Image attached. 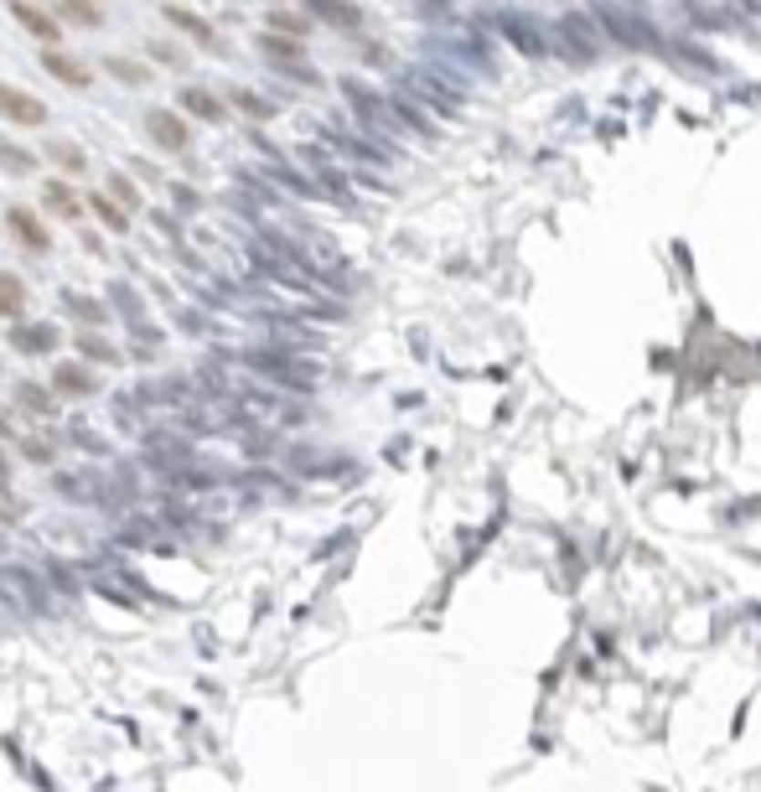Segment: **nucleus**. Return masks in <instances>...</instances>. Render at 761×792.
<instances>
[{
  "mask_svg": "<svg viewBox=\"0 0 761 792\" xmlns=\"http://www.w3.org/2000/svg\"><path fill=\"white\" fill-rule=\"evenodd\" d=\"M596 16H601V26L617 36V42H627V47H658V32H652L637 11L617 5V0H596Z\"/></svg>",
  "mask_w": 761,
  "mask_h": 792,
  "instance_id": "1",
  "label": "nucleus"
},
{
  "mask_svg": "<svg viewBox=\"0 0 761 792\" xmlns=\"http://www.w3.org/2000/svg\"><path fill=\"white\" fill-rule=\"evenodd\" d=\"M559 52L570 57V63H596V32H590V21L586 16H559Z\"/></svg>",
  "mask_w": 761,
  "mask_h": 792,
  "instance_id": "2",
  "label": "nucleus"
},
{
  "mask_svg": "<svg viewBox=\"0 0 761 792\" xmlns=\"http://www.w3.org/2000/svg\"><path fill=\"white\" fill-rule=\"evenodd\" d=\"M683 5L704 26H745V16H751V0H683Z\"/></svg>",
  "mask_w": 761,
  "mask_h": 792,
  "instance_id": "3",
  "label": "nucleus"
},
{
  "mask_svg": "<svg viewBox=\"0 0 761 792\" xmlns=\"http://www.w3.org/2000/svg\"><path fill=\"white\" fill-rule=\"evenodd\" d=\"M0 114L16 120V125H42V120H47V104L32 99V94H21V89H5V83H0Z\"/></svg>",
  "mask_w": 761,
  "mask_h": 792,
  "instance_id": "4",
  "label": "nucleus"
},
{
  "mask_svg": "<svg viewBox=\"0 0 761 792\" xmlns=\"http://www.w3.org/2000/svg\"><path fill=\"white\" fill-rule=\"evenodd\" d=\"M145 130H151V141H156L161 151H182V145H187V125H182L176 114H166V109L145 114Z\"/></svg>",
  "mask_w": 761,
  "mask_h": 792,
  "instance_id": "5",
  "label": "nucleus"
},
{
  "mask_svg": "<svg viewBox=\"0 0 761 792\" xmlns=\"http://www.w3.org/2000/svg\"><path fill=\"white\" fill-rule=\"evenodd\" d=\"M11 234H16V238H21V244H26L32 254H42V249H47V228H42V223H36L32 213H26V207H11Z\"/></svg>",
  "mask_w": 761,
  "mask_h": 792,
  "instance_id": "6",
  "label": "nucleus"
},
{
  "mask_svg": "<svg viewBox=\"0 0 761 792\" xmlns=\"http://www.w3.org/2000/svg\"><path fill=\"white\" fill-rule=\"evenodd\" d=\"M11 16H16V21H21V26H26L32 36H42V42H57V21H52L47 11H36V5L16 0V5H11Z\"/></svg>",
  "mask_w": 761,
  "mask_h": 792,
  "instance_id": "7",
  "label": "nucleus"
},
{
  "mask_svg": "<svg viewBox=\"0 0 761 792\" xmlns=\"http://www.w3.org/2000/svg\"><path fill=\"white\" fill-rule=\"evenodd\" d=\"M42 68H47L52 78L73 83V89H83V83H89V68H83V63H73L68 52H47V57H42Z\"/></svg>",
  "mask_w": 761,
  "mask_h": 792,
  "instance_id": "8",
  "label": "nucleus"
},
{
  "mask_svg": "<svg viewBox=\"0 0 761 792\" xmlns=\"http://www.w3.org/2000/svg\"><path fill=\"white\" fill-rule=\"evenodd\" d=\"M311 16L332 21V26H358V5H348V0H311Z\"/></svg>",
  "mask_w": 761,
  "mask_h": 792,
  "instance_id": "9",
  "label": "nucleus"
},
{
  "mask_svg": "<svg viewBox=\"0 0 761 792\" xmlns=\"http://www.w3.org/2000/svg\"><path fill=\"white\" fill-rule=\"evenodd\" d=\"M503 26H507V36H513V47H524L528 57H544V42H539V32H534L528 21H518V16H503Z\"/></svg>",
  "mask_w": 761,
  "mask_h": 792,
  "instance_id": "10",
  "label": "nucleus"
},
{
  "mask_svg": "<svg viewBox=\"0 0 761 792\" xmlns=\"http://www.w3.org/2000/svg\"><path fill=\"white\" fill-rule=\"evenodd\" d=\"M57 16L73 21V26H99V21H104L94 0H57Z\"/></svg>",
  "mask_w": 761,
  "mask_h": 792,
  "instance_id": "11",
  "label": "nucleus"
},
{
  "mask_svg": "<svg viewBox=\"0 0 761 792\" xmlns=\"http://www.w3.org/2000/svg\"><path fill=\"white\" fill-rule=\"evenodd\" d=\"M182 104H187V114H203V120H218V114H223V104L213 94H203V89H187Z\"/></svg>",
  "mask_w": 761,
  "mask_h": 792,
  "instance_id": "12",
  "label": "nucleus"
},
{
  "mask_svg": "<svg viewBox=\"0 0 761 792\" xmlns=\"http://www.w3.org/2000/svg\"><path fill=\"white\" fill-rule=\"evenodd\" d=\"M47 207H52V213H63V218H78V203H73V192L57 187V182L47 187Z\"/></svg>",
  "mask_w": 761,
  "mask_h": 792,
  "instance_id": "13",
  "label": "nucleus"
},
{
  "mask_svg": "<svg viewBox=\"0 0 761 792\" xmlns=\"http://www.w3.org/2000/svg\"><path fill=\"white\" fill-rule=\"evenodd\" d=\"M172 16V26H182V32H192L197 42H213V26H203L197 16H187V11H166Z\"/></svg>",
  "mask_w": 761,
  "mask_h": 792,
  "instance_id": "14",
  "label": "nucleus"
},
{
  "mask_svg": "<svg viewBox=\"0 0 761 792\" xmlns=\"http://www.w3.org/2000/svg\"><path fill=\"white\" fill-rule=\"evenodd\" d=\"M89 203H94V213H99L104 223H109V228H125V213H120V207H114L109 197H89Z\"/></svg>",
  "mask_w": 761,
  "mask_h": 792,
  "instance_id": "15",
  "label": "nucleus"
},
{
  "mask_svg": "<svg viewBox=\"0 0 761 792\" xmlns=\"http://www.w3.org/2000/svg\"><path fill=\"white\" fill-rule=\"evenodd\" d=\"M109 73H114V78H130V83H145V68L125 63V57H109Z\"/></svg>",
  "mask_w": 761,
  "mask_h": 792,
  "instance_id": "16",
  "label": "nucleus"
},
{
  "mask_svg": "<svg viewBox=\"0 0 761 792\" xmlns=\"http://www.w3.org/2000/svg\"><path fill=\"white\" fill-rule=\"evenodd\" d=\"M679 57H683V63H694L699 73H714V63H710V52H699V47H679Z\"/></svg>",
  "mask_w": 761,
  "mask_h": 792,
  "instance_id": "17",
  "label": "nucleus"
},
{
  "mask_svg": "<svg viewBox=\"0 0 761 792\" xmlns=\"http://www.w3.org/2000/svg\"><path fill=\"white\" fill-rule=\"evenodd\" d=\"M52 156H57V161H63V166H78V151H73V145H52Z\"/></svg>",
  "mask_w": 761,
  "mask_h": 792,
  "instance_id": "18",
  "label": "nucleus"
},
{
  "mask_svg": "<svg viewBox=\"0 0 761 792\" xmlns=\"http://www.w3.org/2000/svg\"><path fill=\"white\" fill-rule=\"evenodd\" d=\"M275 26H280V32H296V36L306 32V21H301V16H275Z\"/></svg>",
  "mask_w": 761,
  "mask_h": 792,
  "instance_id": "19",
  "label": "nucleus"
},
{
  "mask_svg": "<svg viewBox=\"0 0 761 792\" xmlns=\"http://www.w3.org/2000/svg\"><path fill=\"white\" fill-rule=\"evenodd\" d=\"M0 156H5V161H11V166H16V172H26V166H32V161H26V156H21V151H5V145H0Z\"/></svg>",
  "mask_w": 761,
  "mask_h": 792,
  "instance_id": "20",
  "label": "nucleus"
}]
</instances>
